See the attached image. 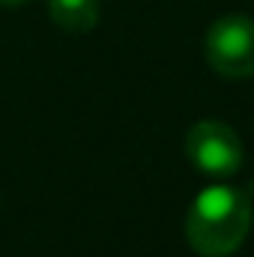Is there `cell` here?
Returning <instances> with one entry per match:
<instances>
[{
	"instance_id": "277c9868",
	"label": "cell",
	"mask_w": 254,
	"mask_h": 257,
	"mask_svg": "<svg viewBox=\"0 0 254 257\" xmlns=\"http://www.w3.org/2000/svg\"><path fill=\"white\" fill-rule=\"evenodd\" d=\"M48 15L69 33H87L99 21V0H48Z\"/></svg>"
},
{
	"instance_id": "5b68a950",
	"label": "cell",
	"mask_w": 254,
	"mask_h": 257,
	"mask_svg": "<svg viewBox=\"0 0 254 257\" xmlns=\"http://www.w3.org/2000/svg\"><path fill=\"white\" fill-rule=\"evenodd\" d=\"M21 3H27V0H0V6H21Z\"/></svg>"
},
{
	"instance_id": "3957f363",
	"label": "cell",
	"mask_w": 254,
	"mask_h": 257,
	"mask_svg": "<svg viewBox=\"0 0 254 257\" xmlns=\"http://www.w3.org/2000/svg\"><path fill=\"white\" fill-rule=\"evenodd\" d=\"M206 60L209 66L230 78L242 81L254 75V18L224 15L206 33Z\"/></svg>"
},
{
	"instance_id": "6da1fadb",
	"label": "cell",
	"mask_w": 254,
	"mask_h": 257,
	"mask_svg": "<svg viewBox=\"0 0 254 257\" xmlns=\"http://www.w3.org/2000/svg\"><path fill=\"white\" fill-rule=\"evenodd\" d=\"M251 230V197L233 186H209L186 215L189 245L200 257L233 254Z\"/></svg>"
},
{
	"instance_id": "7a4b0ae2",
	"label": "cell",
	"mask_w": 254,
	"mask_h": 257,
	"mask_svg": "<svg viewBox=\"0 0 254 257\" xmlns=\"http://www.w3.org/2000/svg\"><path fill=\"white\" fill-rule=\"evenodd\" d=\"M186 153H189L191 165L212 180H227L242 168L245 150L242 141L227 123L218 120H200L189 128L186 138Z\"/></svg>"
}]
</instances>
